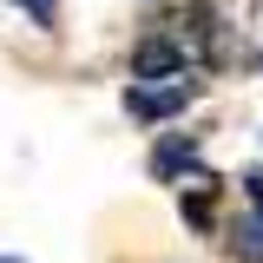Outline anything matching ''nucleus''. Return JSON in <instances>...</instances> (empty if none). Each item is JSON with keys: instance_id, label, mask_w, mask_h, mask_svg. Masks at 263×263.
Instances as JSON below:
<instances>
[{"instance_id": "nucleus-3", "label": "nucleus", "mask_w": 263, "mask_h": 263, "mask_svg": "<svg viewBox=\"0 0 263 263\" xmlns=\"http://www.w3.org/2000/svg\"><path fill=\"white\" fill-rule=\"evenodd\" d=\"M191 164H197V138H191V132H164L158 145H152V178H158V184L184 178Z\"/></svg>"}, {"instance_id": "nucleus-4", "label": "nucleus", "mask_w": 263, "mask_h": 263, "mask_svg": "<svg viewBox=\"0 0 263 263\" xmlns=\"http://www.w3.org/2000/svg\"><path fill=\"white\" fill-rule=\"evenodd\" d=\"M230 250H237L243 263H263V224H257V217H250V224H237V230H230Z\"/></svg>"}, {"instance_id": "nucleus-7", "label": "nucleus", "mask_w": 263, "mask_h": 263, "mask_svg": "<svg viewBox=\"0 0 263 263\" xmlns=\"http://www.w3.org/2000/svg\"><path fill=\"white\" fill-rule=\"evenodd\" d=\"M0 263H27V257H0Z\"/></svg>"}, {"instance_id": "nucleus-5", "label": "nucleus", "mask_w": 263, "mask_h": 263, "mask_svg": "<svg viewBox=\"0 0 263 263\" xmlns=\"http://www.w3.org/2000/svg\"><path fill=\"white\" fill-rule=\"evenodd\" d=\"M7 7H27V20H33V27H46V33L60 27V0H7Z\"/></svg>"}, {"instance_id": "nucleus-2", "label": "nucleus", "mask_w": 263, "mask_h": 263, "mask_svg": "<svg viewBox=\"0 0 263 263\" xmlns=\"http://www.w3.org/2000/svg\"><path fill=\"white\" fill-rule=\"evenodd\" d=\"M132 79H138V86H152V79H184V46H178V40H138Z\"/></svg>"}, {"instance_id": "nucleus-6", "label": "nucleus", "mask_w": 263, "mask_h": 263, "mask_svg": "<svg viewBox=\"0 0 263 263\" xmlns=\"http://www.w3.org/2000/svg\"><path fill=\"white\" fill-rule=\"evenodd\" d=\"M243 197H250V217L263 224V171H243Z\"/></svg>"}, {"instance_id": "nucleus-1", "label": "nucleus", "mask_w": 263, "mask_h": 263, "mask_svg": "<svg viewBox=\"0 0 263 263\" xmlns=\"http://www.w3.org/2000/svg\"><path fill=\"white\" fill-rule=\"evenodd\" d=\"M191 99H197V86H191V79H171V86H138V79H132L125 112L138 119V125H164V119H178Z\"/></svg>"}]
</instances>
